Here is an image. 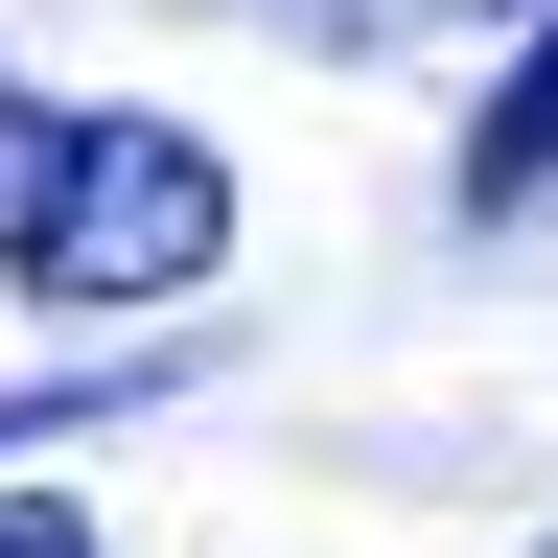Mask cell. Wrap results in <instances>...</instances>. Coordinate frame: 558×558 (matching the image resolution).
Masks as SVG:
<instances>
[{
    "label": "cell",
    "mask_w": 558,
    "mask_h": 558,
    "mask_svg": "<svg viewBox=\"0 0 558 558\" xmlns=\"http://www.w3.org/2000/svg\"><path fill=\"white\" fill-rule=\"evenodd\" d=\"M465 209H558V0H535V47H512V94L465 117Z\"/></svg>",
    "instance_id": "cell-2"
},
{
    "label": "cell",
    "mask_w": 558,
    "mask_h": 558,
    "mask_svg": "<svg viewBox=\"0 0 558 558\" xmlns=\"http://www.w3.org/2000/svg\"><path fill=\"white\" fill-rule=\"evenodd\" d=\"M0 558H94V512L70 488H0Z\"/></svg>",
    "instance_id": "cell-3"
},
{
    "label": "cell",
    "mask_w": 558,
    "mask_h": 558,
    "mask_svg": "<svg viewBox=\"0 0 558 558\" xmlns=\"http://www.w3.org/2000/svg\"><path fill=\"white\" fill-rule=\"evenodd\" d=\"M0 279L24 303H186L233 279V163L186 117H94V94H0Z\"/></svg>",
    "instance_id": "cell-1"
},
{
    "label": "cell",
    "mask_w": 558,
    "mask_h": 558,
    "mask_svg": "<svg viewBox=\"0 0 558 558\" xmlns=\"http://www.w3.org/2000/svg\"><path fill=\"white\" fill-rule=\"evenodd\" d=\"M535 558H558V535H535Z\"/></svg>",
    "instance_id": "cell-4"
}]
</instances>
